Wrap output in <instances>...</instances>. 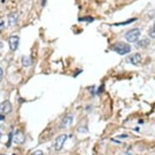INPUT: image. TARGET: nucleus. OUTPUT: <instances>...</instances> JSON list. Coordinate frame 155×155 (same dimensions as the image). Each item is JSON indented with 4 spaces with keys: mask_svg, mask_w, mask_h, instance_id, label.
Masks as SVG:
<instances>
[{
    "mask_svg": "<svg viewBox=\"0 0 155 155\" xmlns=\"http://www.w3.org/2000/svg\"><path fill=\"white\" fill-rule=\"evenodd\" d=\"M127 61L128 63H131L133 65H137L138 64H140L141 61V56L140 54H133L132 55H130L129 57H127Z\"/></svg>",
    "mask_w": 155,
    "mask_h": 155,
    "instance_id": "423d86ee",
    "label": "nucleus"
},
{
    "mask_svg": "<svg viewBox=\"0 0 155 155\" xmlns=\"http://www.w3.org/2000/svg\"><path fill=\"white\" fill-rule=\"evenodd\" d=\"M22 64L25 67L30 66L31 64H32V59L29 57H28V56H24L23 58H22Z\"/></svg>",
    "mask_w": 155,
    "mask_h": 155,
    "instance_id": "9d476101",
    "label": "nucleus"
},
{
    "mask_svg": "<svg viewBox=\"0 0 155 155\" xmlns=\"http://www.w3.org/2000/svg\"><path fill=\"white\" fill-rule=\"evenodd\" d=\"M72 120H73L72 116H71V115H68V116H66V117L63 120V121H62V127H68V126H69L70 124H71Z\"/></svg>",
    "mask_w": 155,
    "mask_h": 155,
    "instance_id": "6e6552de",
    "label": "nucleus"
},
{
    "mask_svg": "<svg viewBox=\"0 0 155 155\" xmlns=\"http://www.w3.org/2000/svg\"><path fill=\"white\" fill-rule=\"evenodd\" d=\"M19 41H20V39H19L17 36H12V37H10L9 40H8V43H9V46H10V49L12 51H15L17 49Z\"/></svg>",
    "mask_w": 155,
    "mask_h": 155,
    "instance_id": "39448f33",
    "label": "nucleus"
},
{
    "mask_svg": "<svg viewBox=\"0 0 155 155\" xmlns=\"http://www.w3.org/2000/svg\"><path fill=\"white\" fill-rule=\"evenodd\" d=\"M0 155H6V154H0Z\"/></svg>",
    "mask_w": 155,
    "mask_h": 155,
    "instance_id": "a211bd4d",
    "label": "nucleus"
},
{
    "mask_svg": "<svg viewBox=\"0 0 155 155\" xmlns=\"http://www.w3.org/2000/svg\"><path fill=\"white\" fill-rule=\"evenodd\" d=\"M150 36L151 38H155V24L153 26V28H151V30L150 31Z\"/></svg>",
    "mask_w": 155,
    "mask_h": 155,
    "instance_id": "f8f14e48",
    "label": "nucleus"
},
{
    "mask_svg": "<svg viewBox=\"0 0 155 155\" xmlns=\"http://www.w3.org/2000/svg\"><path fill=\"white\" fill-rule=\"evenodd\" d=\"M18 20V14L17 13H12V15L9 16V19H8V23H9V25L13 26L15 25L16 22H17Z\"/></svg>",
    "mask_w": 155,
    "mask_h": 155,
    "instance_id": "1a4fd4ad",
    "label": "nucleus"
},
{
    "mask_svg": "<svg viewBox=\"0 0 155 155\" xmlns=\"http://www.w3.org/2000/svg\"><path fill=\"white\" fill-rule=\"evenodd\" d=\"M138 44H139L140 46H147L148 45L150 44V41H149L148 39H145V40H142V41H140Z\"/></svg>",
    "mask_w": 155,
    "mask_h": 155,
    "instance_id": "9b49d317",
    "label": "nucleus"
},
{
    "mask_svg": "<svg viewBox=\"0 0 155 155\" xmlns=\"http://www.w3.org/2000/svg\"><path fill=\"white\" fill-rule=\"evenodd\" d=\"M12 139L14 142L16 143V144H22L25 140V137L23 132H21V131H18L14 134Z\"/></svg>",
    "mask_w": 155,
    "mask_h": 155,
    "instance_id": "0eeeda50",
    "label": "nucleus"
},
{
    "mask_svg": "<svg viewBox=\"0 0 155 155\" xmlns=\"http://www.w3.org/2000/svg\"><path fill=\"white\" fill-rule=\"evenodd\" d=\"M32 155H44V154H43V152H42L41 150H37V151H35V152H33Z\"/></svg>",
    "mask_w": 155,
    "mask_h": 155,
    "instance_id": "ddd939ff",
    "label": "nucleus"
},
{
    "mask_svg": "<svg viewBox=\"0 0 155 155\" xmlns=\"http://www.w3.org/2000/svg\"><path fill=\"white\" fill-rule=\"evenodd\" d=\"M4 120V116H3V115H1V114H0V120Z\"/></svg>",
    "mask_w": 155,
    "mask_h": 155,
    "instance_id": "2eb2a0df",
    "label": "nucleus"
},
{
    "mask_svg": "<svg viewBox=\"0 0 155 155\" xmlns=\"http://www.w3.org/2000/svg\"><path fill=\"white\" fill-rule=\"evenodd\" d=\"M1 136H2V133H1V132H0V138H1Z\"/></svg>",
    "mask_w": 155,
    "mask_h": 155,
    "instance_id": "f3484780",
    "label": "nucleus"
},
{
    "mask_svg": "<svg viewBox=\"0 0 155 155\" xmlns=\"http://www.w3.org/2000/svg\"><path fill=\"white\" fill-rule=\"evenodd\" d=\"M12 107L9 101H5L0 104V114H8L12 111Z\"/></svg>",
    "mask_w": 155,
    "mask_h": 155,
    "instance_id": "20e7f679",
    "label": "nucleus"
},
{
    "mask_svg": "<svg viewBox=\"0 0 155 155\" xmlns=\"http://www.w3.org/2000/svg\"><path fill=\"white\" fill-rule=\"evenodd\" d=\"M111 50L115 51L120 55H124V54L129 53L131 51V46L130 45L124 43V42H118L111 46Z\"/></svg>",
    "mask_w": 155,
    "mask_h": 155,
    "instance_id": "f257e3e1",
    "label": "nucleus"
},
{
    "mask_svg": "<svg viewBox=\"0 0 155 155\" xmlns=\"http://www.w3.org/2000/svg\"><path fill=\"white\" fill-rule=\"evenodd\" d=\"M140 36V31L138 28H132L126 33L125 38L129 42H136Z\"/></svg>",
    "mask_w": 155,
    "mask_h": 155,
    "instance_id": "f03ea898",
    "label": "nucleus"
},
{
    "mask_svg": "<svg viewBox=\"0 0 155 155\" xmlns=\"http://www.w3.org/2000/svg\"><path fill=\"white\" fill-rule=\"evenodd\" d=\"M3 69L0 68V82L2 81V80H3Z\"/></svg>",
    "mask_w": 155,
    "mask_h": 155,
    "instance_id": "4468645a",
    "label": "nucleus"
},
{
    "mask_svg": "<svg viewBox=\"0 0 155 155\" xmlns=\"http://www.w3.org/2000/svg\"><path fill=\"white\" fill-rule=\"evenodd\" d=\"M45 3H46V0H43V3H42V4H45Z\"/></svg>",
    "mask_w": 155,
    "mask_h": 155,
    "instance_id": "dca6fc26",
    "label": "nucleus"
},
{
    "mask_svg": "<svg viewBox=\"0 0 155 155\" xmlns=\"http://www.w3.org/2000/svg\"><path fill=\"white\" fill-rule=\"evenodd\" d=\"M67 138H68V136L66 134H63V135H60L59 137L56 138L55 140V150L57 151H59L60 150L63 148L64 146V143L66 141Z\"/></svg>",
    "mask_w": 155,
    "mask_h": 155,
    "instance_id": "7ed1b4c3",
    "label": "nucleus"
}]
</instances>
